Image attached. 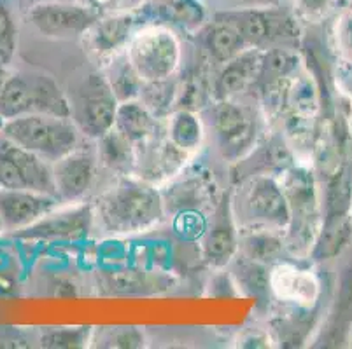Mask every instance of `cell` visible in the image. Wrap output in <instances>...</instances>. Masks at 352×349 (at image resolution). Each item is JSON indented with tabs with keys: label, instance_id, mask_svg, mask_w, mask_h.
<instances>
[{
	"label": "cell",
	"instance_id": "cell-1",
	"mask_svg": "<svg viewBox=\"0 0 352 349\" xmlns=\"http://www.w3.org/2000/svg\"><path fill=\"white\" fill-rule=\"evenodd\" d=\"M91 206L95 222L114 236L147 232L158 226L166 213L156 185L135 175H118L114 184L98 194Z\"/></svg>",
	"mask_w": 352,
	"mask_h": 349
},
{
	"label": "cell",
	"instance_id": "cell-2",
	"mask_svg": "<svg viewBox=\"0 0 352 349\" xmlns=\"http://www.w3.org/2000/svg\"><path fill=\"white\" fill-rule=\"evenodd\" d=\"M289 206V224L284 230L286 252L294 258H307L319 238L322 226V200L318 180L310 168L289 165L277 173Z\"/></svg>",
	"mask_w": 352,
	"mask_h": 349
},
{
	"label": "cell",
	"instance_id": "cell-3",
	"mask_svg": "<svg viewBox=\"0 0 352 349\" xmlns=\"http://www.w3.org/2000/svg\"><path fill=\"white\" fill-rule=\"evenodd\" d=\"M232 213L239 230H286L289 206L277 175L258 173L240 182L232 196Z\"/></svg>",
	"mask_w": 352,
	"mask_h": 349
},
{
	"label": "cell",
	"instance_id": "cell-4",
	"mask_svg": "<svg viewBox=\"0 0 352 349\" xmlns=\"http://www.w3.org/2000/svg\"><path fill=\"white\" fill-rule=\"evenodd\" d=\"M0 134L51 165L82 145L85 139L70 117L54 114H28L4 121Z\"/></svg>",
	"mask_w": 352,
	"mask_h": 349
},
{
	"label": "cell",
	"instance_id": "cell-5",
	"mask_svg": "<svg viewBox=\"0 0 352 349\" xmlns=\"http://www.w3.org/2000/svg\"><path fill=\"white\" fill-rule=\"evenodd\" d=\"M28 114H54L70 117V104L60 86L39 72L6 75L0 86V121Z\"/></svg>",
	"mask_w": 352,
	"mask_h": 349
},
{
	"label": "cell",
	"instance_id": "cell-6",
	"mask_svg": "<svg viewBox=\"0 0 352 349\" xmlns=\"http://www.w3.org/2000/svg\"><path fill=\"white\" fill-rule=\"evenodd\" d=\"M126 56L142 82L166 81L181 67V40L172 27L144 25L128 43Z\"/></svg>",
	"mask_w": 352,
	"mask_h": 349
},
{
	"label": "cell",
	"instance_id": "cell-7",
	"mask_svg": "<svg viewBox=\"0 0 352 349\" xmlns=\"http://www.w3.org/2000/svg\"><path fill=\"white\" fill-rule=\"evenodd\" d=\"M69 104L70 119L85 139L98 140L114 128L120 101L114 96L104 72L85 77L72 91Z\"/></svg>",
	"mask_w": 352,
	"mask_h": 349
},
{
	"label": "cell",
	"instance_id": "cell-8",
	"mask_svg": "<svg viewBox=\"0 0 352 349\" xmlns=\"http://www.w3.org/2000/svg\"><path fill=\"white\" fill-rule=\"evenodd\" d=\"M214 18L232 23L252 49H272L275 44L293 40L298 35V18L283 9L249 8L217 12Z\"/></svg>",
	"mask_w": 352,
	"mask_h": 349
},
{
	"label": "cell",
	"instance_id": "cell-9",
	"mask_svg": "<svg viewBox=\"0 0 352 349\" xmlns=\"http://www.w3.org/2000/svg\"><path fill=\"white\" fill-rule=\"evenodd\" d=\"M0 187L56 196L51 163L0 134ZM58 197V196H56Z\"/></svg>",
	"mask_w": 352,
	"mask_h": 349
},
{
	"label": "cell",
	"instance_id": "cell-10",
	"mask_svg": "<svg viewBox=\"0 0 352 349\" xmlns=\"http://www.w3.org/2000/svg\"><path fill=\"white\" fill-rule=\"evenodd\" d=\"M212 128L223 156L239 161L252 150L258 136V119L254 108L232 100L214 101Z\"/></svg>",
	"mask_w": 352,
	"mask_h": 349
},
{
	"label": "cell",
	"instance_id": "cell-11",
	"mask_svg": "<svg viewBox=\"0 0 352 349\" xmlns=\"http://www.w3.org/2000/svg\"><path fill=\"white\" fill-rule=\"evenodd\" d=\"M100 16L97 9L88 4H72L58 0L37 2L27 11L28 23L41 35L58 40L82 38L88 28Z\"/></svg>",
	"mask_w": 352,
	"mask_h": 349
},
{
	"label": "cell",
	"instance_id": "cell-12",
	"mask_svg": "<svg viewBox=\"0 0 352 349\" xmlns=\"http://www.w3.org/2000/svg\"><path fill=\"white\" fill-rule=\"evenodd\" d=\"M144 25L146 21L137 9L104 12L82 35V43L88 53L105 65L111 58L126 51L128 43Z\"/></svg>",
	"mask_w": 352,
	"mask_h": 349
},
{
	"label": "cell",
	"instance_id": "cell-13",
	"mask_svg": "<svg viewBox=\"0 0 352 349\" xmlns=\"http://www.w3.org/2000/svg\"><path fill=\"white\" fill-rule=\"evenodd\" d=\"M98 154L97 149L79 145L67 156L51 165L56 196L63 204L81 203L85 196L94 187L97 178Z\"/></svg>",
	"mask_w": 352,
	"mask_h": 349
},
{
	"label": "cell",
	"instance_id": "cell-14",
	"mask_svg": "<svg viewBox=\"0 0 352 349\" xmlns=\"http://www.w3.org/2000/svg\"><path fill=\"white\" fill-rule=\"evenodd\" d=\"M94 206L91 204L69 203V206H56L47 215L37 220L34 226L21 230L18 234L32 241H79L88 236L94 226Z\"/></svg>",
	"mask_w": 352,
	"mask_h": 349
},
{
	"label": "cell",
	"instance_id": "cell-15",
	"mask_svg": "<svg viewBox=\"0 0 352 349\" xmlns=\"http://www.w3.org/2000/svg\"><path fill=\"white\" fill-rule=\"evenodd\" d=\"M188 158L190 154L177 149L166 133H156L135 145V166L132 175L156 185V182L170 180L179 175Z\"/></svg>",
	"mask_w": 352,
	"mask_h": 349
},
{
	"label": "cell",
	"instance_id": "cell-16",
	"mask_svg": "<svg viewBox=\"0 0 352 349\" xmlns=\"http://www.w3.org/2000/svg\"><path fill=\"white\" fill-rule=\"evenodd\" d=\"M63 204L53 194L0 187V215L8 232H21Z\"/></svg>",
	"mask_w": 352,
	"mask_h": 349
},
{
	"label": "cell",
	"instance_id": "cell-17",
	"mask_svg": "<svg viewBox=\"0 0 352 349\" xmlns=\"http://www.w3.org/2000/svg\"><path fill=\"white\" fill-rule=\"evenodd\" d=\"M270 292L293 307L312 309L321 297V281L312 271L277 262L270 269Z\"/></svg>",
	"mask_w": 352,
	"mask_h": 349
},
{
	"label": "cell",
	"instance_id": "cell-18",
	"mask_svg": "<svg viewBox=\"0 0 352 349\" xmlns=\"http://www.w3.org/2000/svg\"><path fill=\"white\" fill-rule=\"evenodd\" d=\"M201 248L206 261L216 267L230 264L239 254V226L233 219L230 194L214 208L212 222L204 230Z\"/></svg>",
	"mask_w": 352,
	"mask_h": 349
},
{
	"label": "cell",
	"instance_id": "cell-19",
	"mask_svg": "<svg viewBox=\"0 0 352 349\" xmlns=\"http://www.w3.org/2000/svg\"><path fill=\"white\" fill-rule=\"evenodd\" d=\"M265 51L245 49L233 60L223 65L212 84V100H232L239 98L251 86L258 84Z\"/></svg>",
	"mask_w": 352,
	"mask_h": 349
},
{
	"label": "cell",
	"instance_id": "cell-20",
	"mask_svg": "<svg viewBox=\"0 0 352 349\" xmlns=\"http://www.w3.org/2000/svg\"><path fill=\"white\" fill-rule=\"evenodd\" d=\"M146 25H166L184 30H200L206 23V9L198 0H144L139 8Z\"/></svg>",
	"mask_w": 352,
	"mask_h": 349
},
{
	"label": "cell",
	"instance_id": "cell-21",
	"mask_svg": "<svg viewBox=\"0 0 352 349\" xmlns=\"http://www.w3.org/2000/svg\"><path fill=\"white\" fill-rule=\"evenodd\" d=\"M200 30L201 44H204L207 58L219 65H225L240 53H244L245 49H251L244 43L240 32L225 19L214 18V21L204 25Z\"/></svg>",
	"mask_w": 352,
	"mask_h": 349
},
{
	"label": "cell",
	"instance_id": "cell-22",
	"mask_svg": "<svg viewBox=\"0 0 352 349\" xmlns=\"http://www.w3.org/2000/svg\"><path fill=\"white\" fill-rule=\"evenodd\" d=\"M181 175V180H175L165 192H162L166 211L172 208L177 213H186V211L197 213L200 204H209L210 201H214V184L204 177V173H198L195 177H184V173Z\"/></svg>",
	"mask_w": 352,
	"mask_h": 349
},
{
	"label": "cell",
	"instance_id": "cell-23",
	"mask_svg": "<svg viewBox=\"0 0 352 349\" xmlns=\"http://www.w3.org/2000/svg\"><path fill=\"white\" fill-rule=\"evenodd\" d=\"M286 254L284 230L245 229L239 230V255L259 264H277Z\"/></svg>",
	"mask_w": 352,
	"mask_h": 349
},
{
	"label": "cell",
	"instance_id": "cell-24",
	"mask_svg": "<svg viewBox=\"0 0 352 349\" xmlns=\"http://www.w3.org/2000/svg\"><path fill=\"white\" fill-rule=\"evenodd\" d=\"M114 128L137 145L160 133V119L137 98V100H128L118 105Z\"/></svg>",
	"mask_w": 352,
	"mask_h": 349
},
{
	"label": "cell",
	"instance_id": "cell-25",
	"mask_svg": "<svg viewBox=\"0 0 352 349\" xmlns=\"http://www.w3.org/2000/svg\"><path fill=\"white\" fill-rule=\"evenodd\" d=\"M98 161L116 175H132L135 166V143L120 133L116 128L97 140Z\"/></svg>",
	"mask_w": 352,
	"mask_h": 349
},
{
	"label": "cell",
	"instance_id": "cell-26",
	"mask_svg": "<svg viewBox=\"0 0 352 349\" xmlns=\"http://www.w3.org/2000/svg\"><path fill=\"white\" fill-rule=\"evenodd\" d=\"M166 136L182 152L193 154L204 142V123L195 110L177 108L166 119Z\"/></svg>",
	"mask_w": 352,
	"mask_h": 349
},
{
	"label": "cell",
	"instance_id": "cell-27",
	"mask_svg": "<svg viewBox=\"0 0 352 349\" xmlns=\"http://www.w3.org/2000/svg\"><path fill=\"white\" fill-rule=\"evenodd\" d=\"M104 73L120 104L128 100H137L140 96L144 82L128 60L126 51L111 58L104 65Z\"/></svg>",
	"mask_w": 352,
	"mask_h": 349
},
{
	"label": "cell",
	"instance_id": "cell-28",
	"mask_svg": "<svg viewBox=\"0 0 352 349\" xmlns=\"http://www.w3.org/2000/svg\"><path fill=\"white\" fill-rule=\"evenodd\" d=\"M352 243V215L322 222L321 232L310 257L316 261L335 258Z\"/></svg>",
	"mask_w": 352,
	"mask_h": 349
},
{
	"label": "cell",
	"instance_id": "cell-29",
	"mask_svg": "<svg viewBox=\"0 0 352 349\" xmlns=\"http://www.w3.org/2000/svg\"><path fill=\"white\" fill-rule=\"evenodd\" d=\"M102 288L111 296H135V293L153 292L160 285V278L149 276L144 271H132V269H120L114 273H107L102 278ZM165 288V287H163Z\"/></svg>",
	"mask_w": 352,
	"mask_h": 349
},
{
	"label": "cell",
	"instance_id": "cell-30",
	"mask_svg": "<svg viewBox=\"0 0 352 349\" xmlns=\"http://www.w3.org/2000/svg\"><path fill=\"white\" fill-rule=\"evenodd\" d=\"M177 98L179 88L172 79L158 82H144L139 96V100L158 119H162L165 115H170L172 107L177 104Z\"/></svg>",
	"mask_w": 352,
	"mask_h": 349
},
{
	"label": "cell",
	"instance_id": "cell-31",
	"mask_svg": "<svg viewBox=\"0 0 352 349\" xmlns=\"http://www.w3.org/2000/svg\"><path fill=\"white\" fill-rule=\"evenodd\" d=\"M235 280L248 296L261 297L270 292V271L268 265L259 264L240 255L235 267Z\"/></svg>",
	"mask_w": 352,
	"mask_h": 349
},
{
	"label": "cell",
	"instance_id": "cell-32",
	"mask_svg": "<svg viewBox=\"0 0 352 349\" xmlns=\"http://www.w3.org/2000/svg\"><path fill=\"white\" fill-rule=\"evenodd\" d=\"M333 49L338 60L345 65L352 67V5L342 9L333 21Z\"/></svg>",
	"mask_w": 352,
	"mask_h": 349
},
{
	"label": "cell",
	"instance_id": "cell-33",
	"mask_svg": "<svg viewBox=\"0 0 352 349\" xmlns=\"http://www.w3.org/2000/svg\"><path fill=\"white\" fill-rule=\"evenodd\" d=\"M94 330L89 326H76V328H50L43 334L41 342L44 348H85L88 342H91Z\"/></svg>",
	"mask_w": 352,
	"mask_h": 349
},
{
	"label": "cell",
	"instance_id": "cell-34",
	"mask_svg": "<svg viewBox=\"0 0 352 349\" xmlns=\"http://www.w3.org/2000/svg\"><path fill=\"white\" fill-rule=\"evenodd\" d=\"M16 43H18V27L14 16L4 0H0V65L2 67L12 60Z\"/></svg>",
	"mask_w": 352,
	"mask_h": 349
},
{
	"label": "cell",
	"instance_id": "cell-35",
	"mask_svg": "<svg viewBox=\"0 0 352 349\" xmlns=\"http://www.w3.org/2000/svg\"><path fill=\"white\" fill-rule=\"evenodd\" d=\"M91 341H98L100 348H140L144 346V335L135 326H113L104 328L98 339L91 337Z\"/></svg>",
	"mask_w": 352,
	"mask_h": 349
},
{
	"label": "cell",
	"instance_id": "cell-36",
	"mask_svg": "<svg viewBox=\"0 0 352 349\" xmlns=\"http://www.w3.org/2000/svg\"><path fill=\"white\" fill-rule=\"evenodd\" d=\"M337 0H293L294 16L302 21L319 23L328 18Z\"/></svg>",
	"mask_w": 352,
	"mask_h": 349
},
{
	"label": "cell",
	"instance_id": "cell-37",
	"mask_svg": "<svg viewBox=\"0 0 352 349\" xmlns=\"http://www.w3.org/2000/svg\"><path fill=\"white\" fill-rule=\"evenodd\" d=\"M142 2L144 0H85V4L97 9L100 14H104V12H116V11L135 9L139 8Z\"/></svg>",
	"mask_w": 352,
	"mask_h": 349
},
{
	"label": "cell",
	"instance_id": "cell-38",
	"mask_svg": "<svg viewBox=\"0 0 352 349\" xmlns=\"http://www.w3.org/2000/svg\"><path fill=\"white\" fill-rule=\"evenodd\" d=\"M6 67H2L0 65V86H2V82H4V79H6Z\"/></svg>",
	"mask_w": 352,
	"mask_h": 349
},
{
	"label": "cell",
	"instance_id": "cell-39",
	"mask_svg": "<svg viewBox=\"0 0 352 349\" xmlns=\"http://www.w3.org/2000/svg\"><path fill=\"white\" fill-rule=\"evenodd\" d=\"M6 232V226H4V220H2V215H0V234H4Z\"/></svg>",
	"mask_w": 352,
	"mask_h": 349
},
{
	"label": "cell",
	"instance_id": "cell-40",
	"mask_svg": "<svg viewBox=\"0 0 352 349\" xmlns=\"http://www.w3.org/2000/svg\"><path fill=\"white\" fill-rule=\"evenodd\" d=\"M349 2H351V5H352V0H349Z\"/></svg>",
	"mask_w": 352,
	"mask_h": 349
}]
</instances>
